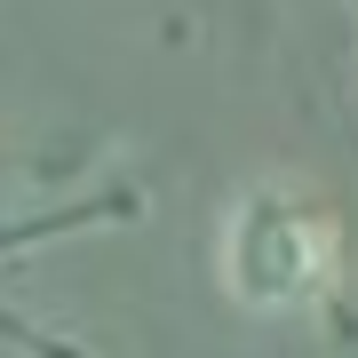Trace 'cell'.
<instances>
[{"instance_id":"1","label":"cell","mask_w":358,"mask_h":358,"mask_svg":"<svg viewBox=\"0 0 358 358\" xmlns=\"http://www.w3.org/2000/svg\"><path fill=\"white\" fill-rule=\"evenodd\" d=\"M223 294L255 319L319 310L343 279V223L303 183H247L223 215Z\"/></svg>"}]
</instances>
